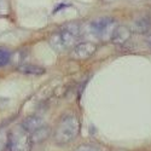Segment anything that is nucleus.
Returning a JSON list of instances; mask_svg holds the SVG:
<instances>
[{"label": "nucleus", "mask_w": 151, "mask_h": 151, "mask_svg": "<svg viewBox=\"0 0 151 151\" xmlns=\"http://www.w3.org/2000/svg\"><path fill=\"white\" fill-rule=\"evenodd\" d=\"M17 70L22 74L26 75H42L45 74V69L39 67V65H34V64H22L17 68Z\"/></svg>", "instance_id": "1a4fd4ad"}, {"label": "nucleus", "mask_w": 151, "mask_h": 151, "mask_svg": "<svg viewBox=\"0 0 151 151\" xmlns=\"http://www.w3.org/2000/svg\"><path fill=\"white\" fill-rule=\"evenodd\" d=\"M7 142H9V133L5 129L0 128V151L6 150Z\"/></svg>", "instance_id": "9b49d317"}, {"label": "nucleus", "mask_w": 151, "mask_h": 151, "mask_svg": "<svg viewBox=\"0 0 151 151\" xmlns=\"http://www.w3.org/2000/svg\"><path fill=\"white\" fill-rule=\"evenodd\" d=\"M9 60H10V52L6 48L0 47V67L5 65Z\"/></svg>", "instance_id": "f8f14e48"}, {"label": "nucleus", "mask_w": 151, "mask_h": 151, "mask_svg": "<svg viewBox=\"0 0 151 151\" xmlns=\"http://www.w3.org/2000/svg\"><path fill=\"white\" fill-rule=\"evenodd\" d=\"M80 132V121L75 115H64L55 131V142L58 145H65L73 142Z\"/></svg>", "instance_id": "f03ea898"}, {"label": "nucleus", "mask_w": 151, "mask_h": 151, "mask_svg": "<svg viewBox=\"0 0 151 151\" xmlns=\"http://www.w3.org/2000/svg\"><path fill=\"white\" fill-rule=\"evenodd\" d=\"M9 12V5L6 0H0V16L6 15Z\"/></svg>", "instance_id": "ddd939ff"}, {"label": "nucleus", "mask_w": 151, "mask_h": 151, "mask_svg": "<svg viewBox=\"0 0 151 151\" xmlns=\"http://www.w3.org/2000/svg\"><path fill=\"white\" fill-rule=\"evenodd\" d=\"M33 146L32 134L26 131L22 124L16 126L9 132V151H30Z\"/></svg>", "instance_id": "7ed1b4c3"}, {"label": "nucleus", "mask_w": 151, "mask_h": 151, "mask_svg": "<svg viewBox=\"0 0 151 151\" xmlns=\"http://www.w3.org/2000/svg\"><path fill=\"white\" fill-rule=\"evenodd\" d=\"M76 151H100V150L92 145H81Z\"/></svg>", "instance_id": "4468645a"}, {"label": "nucleus", "mask_w": 151, "mask_h": 151, "mask_svg": "<svg viewBox=\"0 0 151 151\" xmlns=\"http://www.w3.org/2000/svg\"><path fill=\"white\" fill-rule=\"evenodd\" d=\"M81 36V27L79 23H67L60 29H58L51 37L50 44L57 51H67L75 47Z\"/></svg>", "instance_id": "f257e3e1"}, {"label": "nucleus", "mask_w": 151, "mask_h": 151, "mask_svg": "<svg viewBox=\"0 0 151 151\" xmlns=\"http://www.w3.org/2000/svg\"><path fill=\"white\" fill-rule=\"evenodd\" d=\"M131 35H132V30L128 27H124V26H117L111 35V41L116 44V45H124L129 39H131Z\"/></svg>", "instance_id": "0eeeda50"}, {"label": "nucleus", "mask_w": 151, "mask_h": 151, "mask_svg": "<svg viewBox=\"0 0 151 151\" xmlns=\"http://www.w3.org/2000/svg\"><path fill=\"white\" fill-rule=\"evenodd\" d=\"M96 50H97V46L93 42H88V41L80 42L74 47L73 55L78 59H86V58L92 57L96 52Z\"/></svg>", "instance_id": "39448f33"}, {"label": "nucleus", "mask_w": 151, "mask_h": 151, "mask_svg": "<svg viewBox=\"0 0 151 151\" xmlns=\"http://www.w3.org/2000/svg\"><path fill=\"white\" fill-rule=\"evenodd\" d=\"M21 124H22V127L26 131H28L30 134L35 133L36 131L41 129L42 127H45V126H46L45 121L42 120V117L36 116V115H32V116L26 117Z\"/></svg>", "instance_id": "423d86ee"}, {"label": "nucleus", "mask_w": 151, "mask_h": 151, "mask_svg": "<svg viewBox=\"0 0 151 151\" xmlns=\"http://www.w3.org/2000/svg\"><path fill=\"white\" fill-rule=\"evenodd\" d=\"M146 45H147V47L151 50V35L147 36V39H146Z\"/></svg>", "instance_id": "2eb2a0df"}, {"label": "nucleus", "mask_w": 151, "mask_h": 151, "mask_svg": "<svg viewBox=\"0 0 151 151\" xmlns=\"http://www.w3.org/2000/svg\"><path fill=\"white\" fill-rule=\"evenodd\" d=\"M117 27L116 22L111 17H102L92 21L88 26V32L91 35L98 37V39H110L115 28Z\"/></svg>", "instance_id": "20e7f679"}, {"label": "nucleus", "mask_w": 151, "mask_h": 151, "mask_svg": "<svg viewBox=\"0 0 151 151\" xmlns=\"http://www.w3.org/2000/svg\"><path fill=\"white\" fill-rule=\"evenodd\" d=\"M48 133H50V128L47 127V126H45V127H42V128L39 129V131H36L35 133L32 134L33 143H34V142H40V140L45 139V138L48 135Z\"/></svg>", "instance_id": "9d476101"}, {"label": "nucleus", "mask_w": 151, "mask_h": 151, "mask_svg": "<svg viewBox=\"0 0 151 151\" xmlns=\"http://www.w3.org/2000/svg\"><path fill=\"white\" fill-rule=\"evenodd\" d=\"M150 29H151V17L149 16H142L133 22V30L139 34L149 33Z\"/></svg>", "instance_id": "6e6552de"}]
</instances>
